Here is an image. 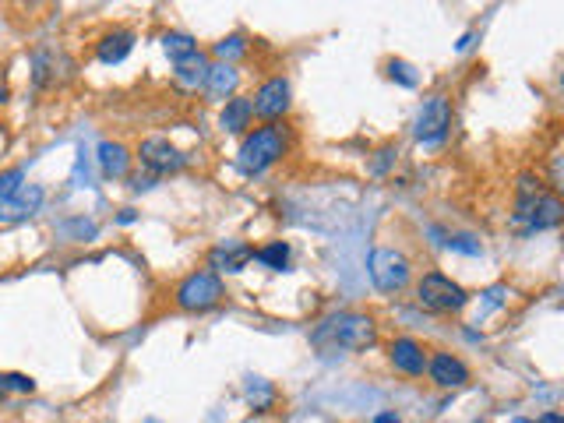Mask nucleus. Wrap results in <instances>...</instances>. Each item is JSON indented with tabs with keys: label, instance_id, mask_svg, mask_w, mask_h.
<instances>
[{
	"label": "nucleus",
	"instance_id": "f257e3e1",
	"mask_svg": "<svg viewBox=\"0 0 564 423\" xmlns=\"http://www.w3.org/2000/svg\"><path fill=\"white\" fill-rule=\"evenodd\" d=\"M314 346L321 349H371L378 342V321L364 311H339L314 328Z\"/></svg>",
	"mask_w": 564,
	"mask_h": 423
},
{
	"label": "nucleus",
	"instance_id": "f03ea898",
	"mask_svg": "<svg viewBox=\"0 0 564 423\" xmlns=\"http://www.w3.org/2000/svg\"><path fill=\"white\" fill-rule=\"evenodd\" d=\"M290 152V127L275 120V124H261L244 134L237 152V166L244 177H258L268 166H275L282 156Z\"/></svg>",
	"mask_w": 564,
	"mask_h": 423
},
{
	"label": "nucleus",
	"instance_id": "7ed1b4c3",
	"mask_svg": "<svg viewBox=\"0 0 564 423\" xmlns=\"http://www.w3.org/2000/svg\"><path fill=\"white\" fill-rule=\"evenodd\" d=\"M223 297H226L223 279H219L216 272H208V268L191 272L177 290H173V304H177V311H187V314L212 311V307L223 304Z\"/></svg>",
	"mask_w": 564,
	"mask_h": 423
},
{
	"label": "nucleus",
	"instance_id": "20e7f679",
	"mask_svg": "<svg viewBox=\"0 0 564 423\" xmlns=\"http://www.w3.org/2000/svg\"><path fill=\"white\" fill-rule=\"evenodd\" d=\"M416 304H420L423 311L452 314V311H462V307L469 304V293L462 290L452 275H445V272L434 268V272H423L420 282H416Z\"/></svg>",
	"mask_w": 564,
	"mask_h": 423
},
{
	"label": "nucleus",
	"instance_id": "39448f33",
	"mask_svg": "<svg viewBox=\"0 0 564 423\" xmlns=\"http://www.w3.org/2000/svg\"><path fill=\"white\" fill-rule=\"evenodd\" d=\"M367 272L381 293H402L413 279V261L395 247H374L367 258Z\"/></svg>",
	"mask_w": 564,
	"mask_h": 423
},
{
	"label": "nucleus",
	"instance_id": "423d86ee",
	"mask_svg": "<svg viewBox=\"0 0 564 423\" xmlns=\"http://www.w3.org/2000/svg\"><path fill=\"white\" fill-rule=\"evenodd\" d=\"M448 127H452V103L445 96L423 99L420 113L413 120V134L420 145H441L448 138Z\"/></svg>",
	"mask_w": 564,
	"mask_h": 423
},
{
	"label": "nucleus",
	"instance_id": "0eeeda50",
	"mask_svg": "<svg viewBox=\"0 0 564 423\" xmlns=\"http://www.w3.org/2000/svg\"><path fill=\"white\" fill-rule=\"evenodd\" d=\"M138 159L141 166L149 173H156V177H166V173H180L191 159H187V152H180L177 145H173L170 138H163V134H152V138H145L138 145Z\"/></svg>",
	"mask_w": 564,
	"mask_h": 423
},
{
	"label": "nucleus",
	"instance_id": "6e6552de",
	"mask_svg": "<svg viewBox=\"0 0 564 423\" xmlns=\"http://www.w3.org/2000/svg\"><path fill=\"white\" fill-rule=\"evenodd\" d=\"M293 99H290V82L282 75L268 78V82L258 85V92L251 96V110L254 117H261L265 124H275V120H282L286 113H290Z\"/></svg>",
	"mask_w": 564,
	"mask_h": 423
},
{
	"label": "nucleus",
	"instance_id": "1a4fd4ad",
	"mask_svg": "<svg viewBox=\"0 0 564 423\" xmlns=\"http://www.w3.org/2000/svg\"><path fill=\"white\" fill-rule=\"evenodd\" d=\"M46 191L39 184H22L11 198L0 201V223H25L43 208Z\"/></svg>",
	"mask_w": 564,
	"mask_h": 423
},
{
	"label": "nucleus",
	"instance_id": "9d476101",
	"mask_svg": "<svg viewBox=\"0 0 564 423\" xmlns=\"http://www.w3.org/2000/svg\"><path fill=\"white\" fill-rule=\"evenodd\" d=\"M247 261H254V247L244 240H223L208 251V272L216 275H237L247 268Z\"/></svg>",
	"mask_w": 564,
	"mask_h": 423
},
{
	"label": "nucleus",
	"instance_id": "9b49d317",
	"mask_svg": "<svg viewBox=\"0 0 564 423\" xmlns=\"http://www.w3.org/2000/svg\"><path fill=\"white\" fill-rule=\"evenodd\" d=\"M427 374L438 388L469 385V367L455 353H445V349H434V357H427Z\"/></svg>",
	"mask_w": 564,
	"mask_h": 423
},
{
	"label": "nucleus",
	"instance_id": "f8f14e48",
	"mask_svg": "<svg viewBox=\"0 0 564 423\" xmlns=\"http://www.w3.org/2000/svg\"><path fill=\"white\" fill-rule=\"evenodd\" d=\"M388 360H392L395 371L409 374V378H420V374L427 371V349H423L416 339H409V335L392 339V346H388Z\"/></svg>",
	"mask_w": 564,
	"mask_h": 423
},
{
	"label": "nucleus",
	"instance_id": "ddd939ff",
	"mask_svg": "<svg viewBox=\"0 0 564 423\" xmlns=\"http://www.w3.org/2000/svg\"><path fill=\"white\" fill-rule=\"evenodd\" d=\"M561 219H564V205H561V198H557V191H543L540 198L533 201V208H529V216L522 219V223H529V230L540 233V230L561 226Z\"/></svg>",
	"mask_w": 564,
	"mask_h": 423
},
{
	"label": "nucleus",
	"instance_id": "4468645a",
	"mask_svg": "<svg viewBox=\"0 0 564 423\" xmlns=\"http://www.w3.org/2000/svg\"><path fill=\"white\" fill-rule=\"evenodd\" d=\"M237 85H240V71L233 64H208V75H205V85H201V89H205V96L208 99H233L237 96Z\"/></svg>",
	"mask_w": 564,
	"mask_h": 423
},
{
	"label": "nucleus",
	"instance_id": "2eb2a0df",
	"mask_svg": "<svg viewBox=\"0 0 564 423\" xmlns=\"http://www.w3.org/2000/svg\"><path fill=\"white\" fill-rule=\"evenodd\" d=\"M96 159H99V170H103L106 180H120V177H127V170H131V152H127L124 141H99Z\"/></svg>",
	"mask_w": 564,
	"mask_h": 423
},
{
	"label": "nucleus",
	"instance_id": "dca6fc26",
	"mask_svg": "<svg viewBox=\"0 0 564 423\" xmlns=\"http://www.w3.org/2000/svg\"><path fill=\"white\" fill-rule=\"evenodd\" d=\"M131 50H134V32L131 29H113L96 43L99 64H120Z\"/></svg>",
	"mask_w": 564,
	"mask_h": 423
},
{
	"label": "nucleus",
	"instance_id": "f3484780",
	"mask_svg": "<svg viewBox=\"0 0 564 423\" xmlns=\"http://www.w3.org/2000/svg\"><path fill=\"white\" fill-rule=\"evenodd\" d=\"M251 120H254V110H251V99L247 96L226 99L223 113H219V127H223L226 134H244L247 127H251Z\"/></svg>",
	"mask_w": 564,
	"mask_h": 423
},
{
	"label": "nucleus",
	"instance_id": "a211bd4d",
	"mask_svg": "<svg viewBox=\"0 0 564 423\" xmlns=\"http://www.w3.org/2000/svg\"><path fill=\"white\" fill-rule=\"evenodd\" d=\"M205 75H208V60L201 50L191 53V57H184V60H177V85L180 89H187V92L201 89V85H205Z\"/></svg>",
	"mask_w": 564,
	"mask_h": 423
},
{
	"label": "nucleus",
	"instance_id": "6ab92c4d",
	"mask_svg": "<svg viewBox=\"0 0 564 423\" xmlns=\"http://www.w3.org/2000/svg\"><path fill=\"white\" fill-rule=\"evenodd\" d=\"M254 261L265 265L268 272H286V265H290V244L286 240H268L265 247H254Z\"/></svg>",
	"mask_w": 564,
	"mask_h": 423
},
{
	"label": "nucleus",
	"instance_id": "aec40b11",
	"mask_svg": "<svg viewBox=\"0 0 564 423\" xmlns=\"http://www.w3.org/2000/svg\"><path fill=\"white\" fill-rule=\"evenodd\" d=\"M163 50L170 53L173 60H184V57H191V53H198V43H194V36H187V32H163Z\"/></svg>",
	"mask_w": 564,
	"mask_h": 423
},
{
	"label": "nucleus",
	"instance_id": "412c9836",
	"mask_svg": "<svg viewBox=\"0 0 564 423\" xmlns=\"http://www.w3.org/2000/svg\"><path fill=\"white\" fill-rule=\"evenodd\" d=\"M212 53H216L223 64H230L233 57H244L247 53V43H244V36H226V39H219L216 46H212Z\"/></svg>",
	"mask_w": 564,
	"mask_h": 423
},
{
	"label": "nucleus",
	"instance_id": "4be33fe9",
	"mask_svg": "<svg viewBox=\"0 0 564 423\" xmlns=\"http://www.w3.org/2000/svg\"><path fill=\"white\" fill-rule=\"evenodd\" d=\"M388 78L399 82L402 89H416L420 85V78L413 75V64H406V60H388Z\"/></svg>",
	"mask_w": 564,
	"mask_h": 423
},
{
	"label": "nucleus",
	"instance_id": "5701e85b",
	"mask_svg": "<svg viewBox=\"0 0 564 423\" xmlns=\"http://www.w3.org/2000/svg\"><path fill=\"white\" fill-rule=\"evenodd\" d=\"M22 180H25V166H11V170L0 173V201L11 198L22 187Z\"/></svg>",
	"mask_w": 564,
	"mask_h": 423
},
{
	"label": "nucleus",
	"instance_id": "b1692460",
	"mask_svg": "<svg viewBox=\"0 0 564 423\" xmlns=\"http://www.w3.org/2000/svg\"><path fill=\"white\" fill-rule=\"evenodd\" d=\"M247 402H251L254 409H265L268 402H272V388H268L265 381L254 378L251 385H247Z\"/></svg>",
	"mask_w": 564,
	"mask_h": 423
},
{
	"label": "nucleus",
	"instance_id": "393cba45",
	"mask_svg": "<svg viewBox=\"0 0 564 423\" xmlns=\"http://www.w3.org/2000/svg\"><path fill=\"white\" fill-rule=\"evenodd\" d=\"M4 388L8 392H36V381L25 378V374H4Z\"/></svg>",
	"mask_w": 564,
	"mask_h": 423
},
{
	"label": "nucleus",
	"instance_id": "a878e982",
	"mask_svg": "<svg viewBox=\"0 0 564 423\" xmlns=\"http://www.w3.org/2000/svg\"><path fill=\"white\" fill-rule=\"evenodd\" d=\"M378 156H381V159L371 166V170H374V173H385V170H388V163H395V156H399V152H395V149H381Z\"/></svg>",
	"mask_w": 564,
	"mask_h": 423
},
{
	"label": "nucleus",
	"instance_id": "bb28decb",
	"mask_svg": "<svg viewBox=\"0 0 564 423\" xmlns=\"http://www.w3.org/2000/svg\"><path fill=\"white\" fill-rule=\"evenodd\" d=\"M519 423H529V420H519ZM536 423H564V420H561V413H543Z\"/></svg>",
	"mask_w": 564,
	"mask_h": 423
},
{
	"label": "nucleus",
	"instance_id": "cd10ccee",
	"mask_svg": "<svg viewBox=\"0 0 564 423\" xmlns=\"http://www.w3.org/2000/svg\"><path fill=\"white\" fill-rule=\"evenodd\" d=\"M134 219H138V216H134L131 208H124V212H120V216H117V223H120V226H127V223H134Z\"/></svg>",
	"mask_w": 564,
	"mask_h": 423
},
{
	"label": "nucleus",
	"instance_id": "c85d7f7f",
	"mask_svg": "<svg viewBox=\"0 0 564 423\" xmlns=\"http://www.w3.org/2000/svg\"><path fill=\"white\" fill-rule=\"evenodd\" d=\"M374 423H402V420L395 413H378V416H374Z\"/></svg>",
	"mask_w": 564,
	"mask_h": 423
},
{
	"label": "nucleus",
	"instance_id": "c756f323",
	"mask_svg": "<svg viewBox=\"0 0 564 423\" xmlns=\"http://www.w3.org/2000/svg\"><path fill=\"white\" fill-rule=\"evenodd\" d=\"M0 103H8V89L4 85H0Z\"/></svg>",
	"mask_w": 564,
	"mask_h": 423
},
{
	"label": "nucleus",
	"instance_id": "7c9ffc66",
	"mask_svg": "<svg viewBox=\"0 0 564 423\" xmlns=\"http://www.w3.org/2000/svg\"><path fill=\"white\" fill-rule=\"evenodd\" d=\"M4 392H8V388H4V374H0V399H4Z\"/></svg>",
	"mask_w": 564,
	"mask_h": 423
}]
</instances>
